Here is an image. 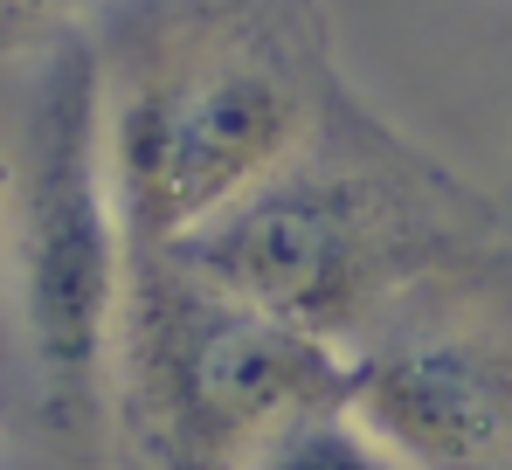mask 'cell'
<instances>
[{
    "mask_svg": "<svg viewBox=\"0 0 512 470\" xmlns=\"http://www.w3.org/2000/svg\"><path fill=\"white\" fill-rule=\"evenodd\" d=\"M250 470H416V464L340 401V408H319V415L291 422Z\"/></svg>",
    "mask_w": 512,
    "mask_h": 470,
    "instance_id": "6",
    "label": "cell"
},
{
    "mask_svg": "<svg viewBox=\"0 0 512 470\" xmlns=\"http://www.w3.org/2000/svg\"><path fill=\"white\" fill-rule=\"evenodd\" d=\"M7 201H14V56H0V374L21 367L14 305H7Z\"/></svg>",
    "mask_w": 512,
    "mask_h": 470,
    "instance_id": "8",
    "label": "cell"
},
{
    "mask_svg": "<svg viewBox=\"0 0 512 470\" xmlns=\"http://www.w3.org/2000/svg\"><path fill=\"white\" fill-rule=\"evenodd\" d=\"M104 7H111V0H0V56L35 49V42L56 35V28H84Z\"/></svg>",
    "mask_w": 512,
    "mask_h": 470,
    "instance_id": "7",
    "label": "cell"
},
{
    "mask_svg": "<svg viewBox=\"0 0 512 470\" xmlns=\"http://www.w3.org/2000/svg\"><path fill=\"white\" fill-rule=\"evenodd\" d=\"M499 201H506V215H512V166H506V194H499Z\"/></svg>",
    "mask_w": 512,
    "mask_h": 470,
    "instance_id": "9",
    "label": "cell"
},
{
    "mask_svg": "<svg viewBox=\"0 0 512 470\" xmlns=\"http://www.w3.org/2000/svg\"><path fill=\"white\" fill-rule=\"evenodd\" d=\"M499 235H512L499 194L340 83L298 153L173 249L263 312L346 346L402 291Z\"/></svg>",
    "mask_w": 512,
    "mask_h": 470,
    "instance_id": "2",
    "label": "cell"
},
{
    "mask_svg": "<svg viewBox=\"0 0 512 470\" xmlns=\"http://www.w3.org/2000/svg\"><path fill=\"white\" fill-rule=\"evenodd\" d=\"M340 401L333 339L215 284L180 249H132L104 388L118 470H250L291 422Z\"/></svg>",
    "mask_w": 512,
    "mask_h": 470,
    "instance_id": "4",
    "label": "cell"
},
{
    "mask_svg": "<svg viewBox=\"0 0 512 470\" xmlns=\"http://www.w3.org/2000/svg\"><path fill=\"white\" fill-rule=\"evenodd\" d=\"M346 353V408L416 470H512V235L402 291Z\"/></svg>",
    "mask_w": 512,
    "mask_h": 470,
    "instance_id": "5",
    "label": "cell"
},
{
    "mask_svg": "<svg viewBox=\"0 0 512 470\" xmlns=\"http://www.w3.org/2000/svg\"><path fill=\"white\" fill-rule=\"evenodd\" d=\"M132 277V235L104 139V70L84 28L14 56V201L7 305L35 429L63 457H104L111 339Z\"/></svg>",
    "mask_w": 512,
    "mask_h": 470,
    "instance_id": "3",
    "label": "cell"
},
{
    "mask_svg": "<svg viewBox=\"0 0 512 470\" xmlns=\"http://www.w3.org/2000/svg\"><path fill=\"white\" fill-rule=\"evenodd\" d=\"M90 42L132 249H173L236 208L346 83L319 0H111Z\"/></svg>",
    "mask_w": 512,
    "mask_h": 470,
    "instance_id": "1",
    "label": "cell"
}]
</instances>
